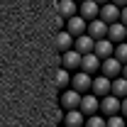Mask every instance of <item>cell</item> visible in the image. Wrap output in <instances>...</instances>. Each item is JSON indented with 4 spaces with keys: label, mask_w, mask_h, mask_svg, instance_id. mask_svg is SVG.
Returning <instances> with one entry per match:
<instances>
[{
    "label": "cell",
    "mask_w": 127,
    "mask_h": 127,
    "mask_svg": "<svg viewBox=\"0 0 127 127\" xmlns=\"http://www.w3.org/2000/svg\"><path fill=\"white\" fill-rule=\"evenodd\" d=\"M61 61H64V71H81V54L78 51H73V49H68V51H64L61 54Z\"/></svg>",
    "instance_id": "9"
},
{
    "label": "cell",
    "mask_w": 127,
    "mask_h": 127,
    "mask_svg": "<svg viewBox=\"0 0 127 127\" xmlns=\"http://www.w3.org/2000/svg\"><path fill=\"white\" fill-rule=\"evenodd\" d=\"M93 39L88 37V34H81V37H76L73 39V51H78L81 56H86V54H91L93 51Z\"/></svg>",
    "instance_id": "15"
},
{
    "label": "cell",
    "mask_w": 127,
    "mask_h": 127,
    "mask_svg": "<svg viewBox=\"0 0 127 127\" xmlns=\"http://www.w3.org/2000/svg\"><path fill=\"white\" fill-rule=\"evenodd\" d=\"M127 120L122 115H112V117H105V127H125Z\"/></svg>",
    "instance_id": "23"
},
{
    "label": "cell",
    "mask_w": 127,
    "mask_h": 127,
    "mask_svg": "<svg viewBox=\"0 0 127 127\" xmlns=\"http://www.w3.org/2000/svg\"><path fill=\"white\" fill-rule=\"evenodd\" d=\"M91 83H93V76H88V73H83V71H78V73H73V78H71V86L68 88H73L76 93H86V91H91Z\"/></svg>",
    "instance_id": "6"
},
{
    "label": "cell",
    "mask_w": 127,
    "mask_h": 127,
    "mask_svg": "<svg viewBox=\"0 0 127 127\" xmlns=\"http://www.w3.org/2000/svg\"><path fill=\"white\" fill-rule=\"evenodd\" d=\"M108 39H110L112 44H122V42L127 39V27L122 25V22L108 25Z\"/></svg>",
    "instance_id": "10"
},
{
    "label": "cell",
    "mask_w": 127,
    "mask_h": 127,
    "mask_svg": "<svg viewBox=\"0 0 127 127\" xmlns=\"http://www.w3.org/2000/svg\"><path fill=\"white\" fill-rule=\"evenodd\" d=\"M120 22L127 27V5H125V7H120Z\"/></svg>",
    "instance_id": "25"
},
{
    "label": "cell",
    "mask_w": 127,
    "mask_h": 127,
    "mask_svg": "<svg viewBox=\"0 0 127 127\" xmlns=\"http://www.w3.org/2000/svg\"><path fill=\"white\" fill-rule=\"evenodd\" d=\"M120 76H122V78L127 81V64H122V73H120Z\"/></svg>",
    "instance_id": "27"
},
{
    "label": "cell",
    "mask_w": 127,
    "mask_h": 127,
    "mask_svg": "<svg viewBox=\"0 0 127 127\" xmlns=\"http://www.w3.org/2000/svg\"><path fill=\"white\" fill-rule=\"evenodd\" d=\"M120 115L127 120V98H122V100H120Z\"/></svg>",
    "instance_id": "24"
},
{
    "label": "cell",
    "mask_w": 127,
    "mask_h": 127,
    "mask_svg": "<svg viewBox=\"0 0 127 127\" xmlns=\"http://www.w3.org/2000/svg\"><path fill=\"white\" fill-rule=\"evenodd\" d=\"M120 73H122V64L117 61V59H105V61H100V76H105V78H120Z\"/></svg>",
    "instance_id": "2"
},
{
    "label": "cell",
    "mask_w": 127,
    "mask_h": 127,
    "mask_svg": "<svg viewBox=\"0 0 127 127\" xmlns=\"http://www.w3.org/2000/svg\"><path fill=\"white\" fill-rule=\"evenodd\" d=\"M98 108H100V98H95L93 93H83V95H81V105H78V110L83 112V117L98 115Z\"/></svg>",
    "instance_id": "1"
},
{
    "label": "cell",
    "mask_w": 127,
    "mask_h": 127,
    "mask_svg": "<svg viewBox=\"0 0 127 127\" xmlns=\"http://www.w3.org/2000/svg\"><path fill=\"white\" fill-rule=\"evenodd\" d=\"M110 78H105V76H95L93 83H91V93L95 98H105V95H110Z\"/></svg>",
    "instance_id": "8"
},
{
    "label": "cell",
    "mask_w": 127,
    "mask_h": 127,
    "mask_svg": "<svg viewBox=\"0 0 127 127\" xmlns=\"http://www.w3.org/2000/svg\"><path fill=\"white\" fill-rule=\"evenodd\" d=\"M73 2H86V0H73Z\"/></svg>",
    "instance_id": "29"
},
{
    "label": "cell",
    "mask_w": 127,
    "mask_h": 127,
    "mask_svg": "<svg viewBox=\"0 0 127 127\" xmlns=\"http://www.w3.org/2000/svg\"><path fill=\"white\" fill-rule=\"evenodd\" d=\"M59 12H61L66 20L73 15H78V5L73 2V0H59Z\"/></svg>",
    "instance_id": "19"
},
{
    "label": "cell",
    "mask_w": 127,
    "mask_h": 127,
    "mask_svg": "<svg viewBox=\"0 0 127 127\" xmlns=\"http://www.w3.org/2000/svg\"><path fill=\"white\" fill-rule=\"evenodd\" d=\"M110 2H112V5H117V7H125V5H127V0H110Z\"/></svg>",
    "instance_id": "26"
},
{
    "label": "cell",
    "mask_w": 127,
    "mask_h": 127,
    "mask_svg": "<svg viewBox=\"0 0 127 127\" xmlns=\"http://www.w3.org/2000/svg\"><path fill=\"white\" fill-rule=\"evenodd\" d=\"M83 122H86V117L81 110H68L64 115V127H83Z\"/></svg>",
    "instance_id": "17"
},
{
    "label": "cell",
    "mask_w": 127,
    "mask_h": 127,
    "mask_svg": "<svg viewBox=\"0 0 127 127\" xmlns=\"http://www.w3.org/2000/svg\"><path fill=\"white\" fill-rule=\"evenodd\" d=\"M125 127H127V125H125Z\"/></svg>",
    "instance_id": "31"
},
{
    "label": "cell",
    "mask_w": 127,
    "mask_h": 127,
    "mask_svg": "<svg viewBox=\"0 0 127 127\" xmlns=\"http://www.w3.org/2000/svg\"><path fill=\"white\" fill-rule=\"evenodd\" d=\"M98 20H100V22H105V25L120 22V7H117V5H112V2H105V5H100Z\"/></svg>",
    "instance_id": "3"
},
{
    "label": "cell",
    "mask_w": 127,
    "mask_h": 127,
    "mask_svg": "<svg viewBox=\"0 0 127 127\" xmlns=\"http://www.w3.org/2000/svg\"><path fill=\"white\" fill-rule=\"evenodd\" d=\"M112 51H115V44H112L110 39H100V42H95L93 44V54L100 59V61H105V59H110Z\"/></svg>",
    "instance_id": "13"
},
{
    "label": "cell",
    "mask_w": 127,
    "mask_h": 127,
    "mask_svg": "<svg viewBox=\"0 0 127 127\" xmlns=\"http://www.w3.org/2000/svg\"><path fill=\"white\" fill-rule=\"evenodd\" d=\"M54 47L59 49V51H68V49H73V37L68 34V32H59L56 37H54Z\"/></svg>",
    "instance_id": "16"
},
{
    "label": "cell",
    "mask_w": 127,
    "mask_h": 127,
    "mask_svg": "<svg viewBox=\"0 0 127 127\" xmlns=\"http://www.w3.org/2000/svg\"><path fill=\"white\" fill-rule=\"evenodd\" d=\"M86 27H88V22H86L83 17H78V15H73V17L66 20V32H68L73 39L81 37V34H86Z\"/></svg>",
    "instance_id": "7"
},
{
    "label": "cell",
    "mask_w": 127,
    "mask_h": 127,
    "mask_svg": "<svg viewBox=\"0 0 127 127\" xmlns=\"http://www.w3.org/2000/svg\"><path fill=\"white\" fill-rule=\"evenodd\" d=\"M110 95H115L117 100H122V98H127V81L120 76V78H115L110 83Z\"/></svg>",
    "instance_id": "18"
},
{
    "label": "cell",
    "mask_w": 127,
    "mask_h": 127,
    "mask_svg": "<svg viewBox=\"0 0 127 127\" xmlns=\"http://www.w3.org/2000/svg\"><path fill=\"white\" fill-rule=\"evenodd\" d=\"M112 59H117L120 64H127V42H122V44H115Z\"/></svg>",
    "instance_id": "21"
},
{
    "label": "cell",
    "mask_w": 127,
    "mask_h": 127,
    "mask_svg": "<svg viewBox=\"0 0 127 127\" xmlns=\"http://www.w3.org/2000/svg\"><path fill=\"white\" fill-rule=\"evenodd\" d=\"M54 83H56V88H64V91H66V88L71 86V73L64 71V68H59V71L54 73Z\"/></svg>",
    "instance_id": "20"
},
{
    "label": "cell",
    "mask_w": 127,
    "mask_h": 127,
    "mask_svg": "<svg viewBox=\"0 0 127 127\" xmlns=\"http://www.w3.org/2000/svg\"><path fill=\"white\" fill-rule=\"evenodd\" d=\"M98 12H100V5H95L93 0H86L78 5V17H83L86 22H93L98 20Z\"/></svg>",
    "instance_id": "11"
},
{
    "label": "cell",
    "mask_w": 127,
    "mask_h": 127,
    "mask_svg": "<svg viewBox=\"0 0 127 127\" xmlns=\"http://www.w3.org/2000/svg\"><path fill=\"white\" fill-rule=\"evenodd\" d=\"M86 34H88L93 42L108 39V25H105V22H100V20H93V22H88V27H86Z\"/></svg>",
    "instance_id": "5"
},
{
    "label": "cell",
    "mask_w": 127,
    "mask_h": 127,
    "mask_svg": "<svg viewBox=\"0 0 127 127\" xmlns=\"http://www.w3.org/2000/svg\"><path fill=\"white\" fill-rule=\"evenodd\" d=\"M61 105H64V110L68 112V110H78V105H81V93H76L73 88H66L61 95Z\"/></svg>",
    "instance_id": "12"
},
{
    "label": "cell",
    "mask_w": 127,
    "mask_h": 127,
    "mask_svg": "<svg viewBox=\"0 0 127 127\" xmlns=\"http://www.w3.org/2000/svg\"><path fill=\"white\" fill-rule=\"evenodd\" d=\"M98 112H103V117H112V115H120V100L115 95H105L100 98V108Z\"/></svg>",
    "instance_id": "4"
},
{
    "label": "cell",
    "mask_w": 127,
    "mask_h": 127,
    "mask_svg": "<svg viewBox=\"0 0 127 127\" xmlns=\"http://www.w3.org/2000/svg\"><path fill=\"white\" fill-rule=\"evenodd\" d=\"M95 5H105V2H110V0H93Z\"/></svg>",
    "instance_id": "28"
},
{
    "label": "cell",
    "mask_w": 127,
    "mask_h": 127,
    "mask_svg": "<svg viewBox=\"0 0 127 127\" xmlns=\"http://www.w3.org/2000/svg\"><path fill=\"white\" fill-rule=\"evenodd\" d=\"M81 71H83V73H88V76H93L95 71H100V59L95 56L93 51H91V54H86V56H81Z\"/></svg>",
    "instance_id": "14"
},
{
    "label": "cell",
    "mask_w": 127,
    "mask_h": 127,
    "mask_svg": "<svg viewBox=\"0 0 127 127\" xmlns=\"http://www.w3.org/2000/svg\"><path fill=\"white\" fill-rule=\"evenodd\" d=\"M125 42H127V39H125Z\"/></svg>",
    "instance_id": "30"
},
{
    "label": "cell",
    "mask_w": 127,
    "mask_h": 127,
    "mask_svg": "<svg viewBox=\"0 0 127 127\" xmlns=\"http://www.w3.org/2000/svg\"><path fill=\"white\" fill-rule=\"evenodd\" d=\"M83 127H105V117L98 112V115H91V117H86V122Z\"/></svg>",
    "instance_id": "22"
}]
</instances>
